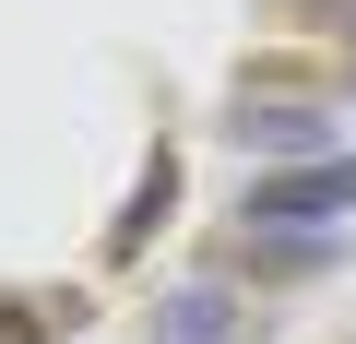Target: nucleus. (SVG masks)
I'll use <instances>...</instances> for the list:
<instances>
[{
  "instance_id": "1",
  "label": "nucleus",
  "mask_w": 356,
  "mask_h": 344,
  "mask_svg": "<svg viewBox=\"0 0 356 344\" xmlns=\"http://www.w3.org/2000/svg\"><path fill=\"white\" fill-rule=\"evenodd\" d=\"M238 214H250L273 249H285V238H321L332 214H356V154H321V166H273V179H261Z\"/></svg>"
},
{
  "instance_id": "2",
  "label": "nucleus",
  "mask_w": 356,
  "mask_h": 344,
  "mask_svg": "<svg viewBox=\"0 0 356 344\" xmlns=\"http://www.w3.org/2000/svg\"><path fill=\"white\" fill-rule=\"evenodd\" d=\"M154 344H250L238 285H166L154 297Z\"/></svg>"
},
{
  "instance_id": "3",
  "label": "nucleus",
  "mask_w": 356,
  "mask_h": 344,
  "mask_svg": "<svg viewBox=\"0 0 356 344\" xmlns=\"http://www.w3.org/2000/svg\"><path fill=\"white\" fill-rule=\"evenodd\" d=\"M226 131H238L250 154H285V166H321V154H332V119H321V107H250V119H226Z\"/></svg>"
},
{
  "instance_id": "4",
  "label": "nucleus",
  "mask_w": 356,
  "mask_h": 344,
  "mask_svg": "<svg viewBox=\"0 0 356 344\" xmlns=\"http://www.w3.org/2000/svg\"><path fill=\"white\" fill-rule=\"evenodd\" d=\"M0 344H36V309L24 297H0Z\"/></svg>"
}]
</instances>
